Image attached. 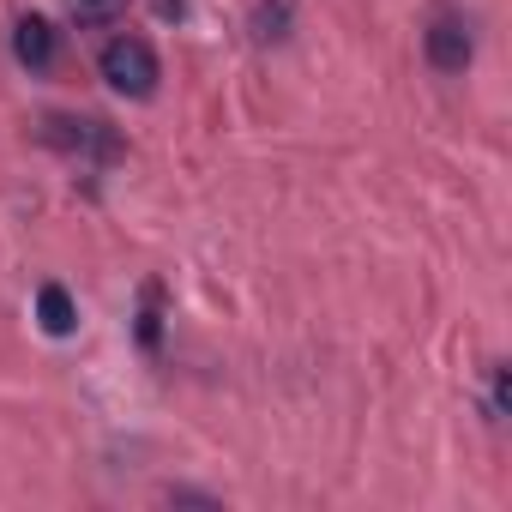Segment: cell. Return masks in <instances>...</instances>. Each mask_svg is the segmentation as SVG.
Listing matches in <instances>:
<instances>
[{"mask_svg":"<svg viewBox=\"0 0 512 512\" xmlns=\"http://www.w3.org/2000/svg\"><path fill=\"white\" fill-rule=\"evenodd\" d=\"M43 145H55L73 163H121V133L97 115H43Z\"/></svg>","mask_w":512,"mask_h":512,"instance_id":"obj_2","label":"cell"},{"mask_svg":"<svg viewBox=\"0 0 512 512\" xmlns=\"http://www.w3.org/2000/svg\"><path fill=\"white\" fill-rule=\"evenodd\" d=\"M253 37L284 43L290 37V0H260V7H253Z\"/></svg>","mask_w":512,"mask_h":512,"instance_id":"obj_7","label":"cell"},{"mask_svg":"<svg viewBox=\"0 0 512 512\" xmlns=\"http://www.w3.org/2000/svg\"><path fill=\"white\" fill-rule=\"evenodd\" d=\"M97 73L109 79V91H121V97L145 103V97H157L163 61H157V49H151L145 37H115V43H103V55H97Z\"/></svg>","mask_w":512,"mask_h":512,"instance_id":"obj_1","label":"cell"},{"mask_svg":"<svg viewBox=\"0 0 512 512\" xmlns=\"http://www.w3.org/2000/svg\"><path fill=\"white\" fill-rule=\"evenodd\" d=\"M151 7H157L163 19H187V0H151Z\"/></svg>","mask_w":512,"mask_h":512,"instance_id":"obj_9","label":"cell"},{"mask_svg":"<svg viewBox=\"0 0 512 512\" xmlns=\"http://www.w3.org/2000/svg\"><path fill=\"white\" fill-rule=\"evenodd\" d=\"M37 320H43V332H49V338H73V326H79L73 296H67L61 284H43V290H37Z\"/></svg>","mask_w":512,"mask_h":512,"instance_id":"obj_5","label":"cell"},{"mask_svg":"<svg viewBox=\"0 0 512 512\" xmlns=\"http://www.w3.org/2000/svg\"><path fill=\"white\" fill-rule=\"evenodd\" d=\"M67 13H73L79 31H109V25L127 19V0H67Z\"/></svg>","mask_w":512,"mask_h":512,"instance_id":"obj_6","label":"cell"},{"mask_svg":"<svg viewBox=\"0 0 512 512\" xmlns=\"http://www.w3.org/2000/svg\"><path fill=\"white\" fill-rule=\"evenodd\" d=\"M163 338V284H145V302H139V344L157 350Z\"/></svg>","mask_w":512,"mask_h":512,"instance_id":"obj_8","label":"cell"},{"mask_svg":"<svg viewBox=\"0 0 512 512\" xmlns=\"http://www.w3.org/2000/svg\"><path fill=\"white\" fill-rule=\"evenodd\" d=\"M13 55H19V67H31V73H49V67H55V55H61V37H55V25H49V19H37V13H25V19L13 25Z\"/></svg>","mask_w":512,"mask_h":512,"instance_id":"obj_4","label":"cell"},{"mask_svg":"<svg viewBox=\"0 0 512 512\" xmlns=\"http://www.w3.org/2000/svg\"><path fill=\"white\" fill-rule=\"evenodd\" d=\"M422 55H428V67L434 73H464L470 61H476V37H470V19L458 13V7H434L428 13V31H422Z\"/></svg>","mask_w":512,"mask_h":512,"instance_id":"obj_3","label":"cell"}]
</instances>
